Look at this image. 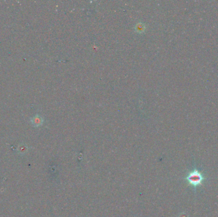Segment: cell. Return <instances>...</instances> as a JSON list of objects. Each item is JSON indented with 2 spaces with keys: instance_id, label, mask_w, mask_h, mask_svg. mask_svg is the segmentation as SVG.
I'll list each match as a JSON object with an SVG mask.
<instances>
[{
  "instance_id": "1",
  "label": "cell",
  "mask_w": 218,
  "mask_h": 217,
  "mask_svg": "<svg viewBox=\"0 0 218 217\" xmlns=\"http://www.w3.org/2000/svg\"><path fill=\"white\" fill-rule=\"evenodd\" d=\"M206 178L200 171L197 169H194L188 173L186 177V180L188 184L194 188L202 185Z\"/></svg>"
},
{
  "instance_id": "2",
  "label": "cell",
  "mask_w": 218,
  "mask_h": 217,
  "mask_svg": "<svg viewBox=\"0 0 218 217\" xmlns=\"http://www.w3.org/2000/svg\"><path fill=\"white\" fill-rule=\"evenodd\" d=\"M31 123L32 124L35 126V127H39L40 126L42 125L43 122H44V118H43L42 117L38 115H36L35 117H34L31 120Z\"/></svg>"
},
{
  "instance_id": "3",
  "label": "cell",
  "mask_w": 218,
  "mask_h": 217,
  "mask_svg": "<svg viewBox=\"0 0 218 217\" xmlns=\"http://www.w3.org/2000/svg\"><path fill=\"white\" fill-rule=\"evenodd\" d=\"M134 29L136 33H144L145 30H146V25H145L144 23L142 22H140L135 24V27H134Z\"/></svg>"
},
{
  "instance_id": "4",
  "label": "cell",
  "mask_w": 218,
  "mask_h": 217,
  "mask_svg": "<svg viewBox=\"0 0 218 217\" xmlns=\"http://www.w3.org/2000/svg\"><path fill=\"white\" fill-rule=\"evenodd\" d=\"M28 150V147L26 144H20L18 148V152L20 155H24L26 153Z\"/></svg>"
}]
</instances>
